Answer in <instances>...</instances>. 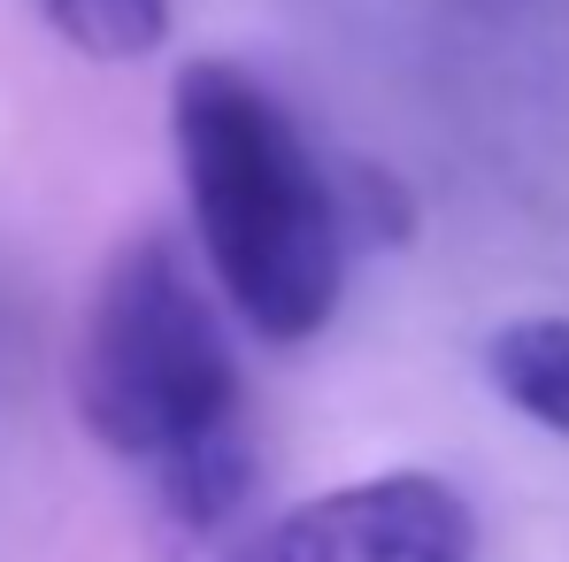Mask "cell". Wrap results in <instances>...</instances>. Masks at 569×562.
<instances>
[{
  "label": "cell",
  "instance_id": "obj_1",
  "mask_svg": "<svg viewBox=\"0 0 569 562\" xmlns=\"http://www.w3.org/2000/svg\"><path fill=\"white\" fill-rule=\"evenodd\" d=\"M170 139L192 239L239 324L300 347L347 293V200L331 193L308 131L239 62H186L170 86Z\"/></svg>",
  "mask_w": 569,
  "mask_h": 562
},
{
  "label": "cell",
  "instance_id": "obj_2",
  "mask_svg": "<svg viewBox=\"0 0 569 562\" xmlns=\"http://www.w3.org/2000/svg\"><path fill=\"white\" fill-rule=\"evenodd\" d=\"M70 408L116 463L147 477L254 455L239 355L162 231H131L108 255L70 347Z\"/></svg>",
  "mask_w": 569,
  "mask_h": 562
},
{
  "label": "cell",
  "instance_id": "obj_3",
  "mask_svg": "<svg viewBox=\"0 0 569 562\" xmlns=\"http://www.w3.org/2000/svg\"><path fill=\"white\" fill-rule=\"evenodd\" d=\"M278 562H477V509L431 470H385L270 516Z\"/></svg>",
  "mask_w": 569,
  "mask_h": 562
},
{
  "label": "cell",
  "instance_id": "obj_4",
  "mask_svg": "<svg viewBox=\"0 0 569 562\" xmlns=\"http://www.w3.org/2000/svg\"><path fill=\"white\" fill-rule=\"evenodd\" d=\"M147 562H278L270 524H254V485H147Z\"/></svg>",
  "mask_w": 569,
  "mask_h": 562
},
{
  "label": "cell",
  "instance_id": "obj_5",
  "mask_svg": "<svg viewBox=\"0 0 569 562\" xmlns=\"http://www.w3.org/2000/svg\"><path fill=\"white\" fill-rule=\"evenodd\" d=\"M485 377L516 416L569 440V316H508L485 339Z\"/></svg>",
  "mask_w": 569,
  "mask_h": 562
},
{
  "label": "cell",
  "instance_id": "obj_6",
  "mask_svg": "<svg viewBox=\"0 0 569 562\" xmlns=\"http://www.w3.org/2000/svg\"><path fill=\"white\" fill-rule=\"evenodd\" d=\"M31 8L86 62H147L170 39V0H31Z\"/></svg>",
  "mask_w": 569,
  "mask_h": 562
}]
</instances>
